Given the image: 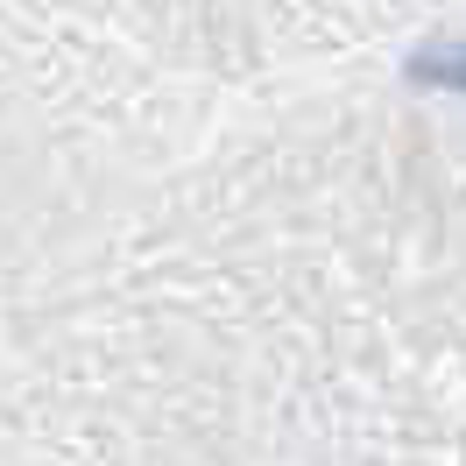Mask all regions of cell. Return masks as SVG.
Returning a JSON list of instances; mask_svg holds the SVG:
<instances>
[{
  "label": "cell",
  "instance_id": "6da1fadb",
  "mask_svg": "<svg viewBox=\"0 0 466 466\" xmlns=\"http://www.w3.org/2000/svg\"><path fill=\"white\" fill-rule=\"evenodd\" d=\"M410 71H417L424 86H452V92H466V43H460V50H445V57H417Z\"/></svg>",
  "mask_w": 466,
  "mask_h": 466
}]
</instances>
